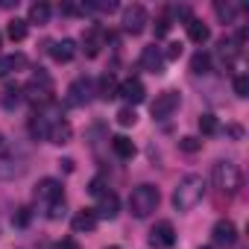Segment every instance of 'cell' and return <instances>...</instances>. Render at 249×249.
Here are the masks:
<instances>
[{"instance_id": "obj_1", "label": "cell", "mask_w": 249, "mask_h": 249, "mask_svg": "<svg viewBox=\"0 0 249 249\" xmlns=\"http://www.w3.org/2000/svg\"><path fill=\"white\" fill-rule=\"evenodd\" d=\"M202 196H205V179L191 173V176L179 179V185L173 191V205H176V211H191L202 202Z\"/></svg>"}, {"instance_id": "obj_2", "label": "cell", "mask_w": 249, "mask_h": 249, "mask_svg": "<svg viewBox=\"0 0 249 249\" xmlns=\"http://www.w3.org/2000/svg\"><path fill=\"white\" fill-rule=\"evenodd\" d=\"M211 179H214V188L226 196H234L243 188V176H240V167L234 161H217L211 170Z\"/></svg>"}, {"instance_id": "obj_3", "label": "cell", "mask_w": 249, "mask_h": 249, "mask_svg": "<svg viewBox=\"0 0 249 249\" xmlns=\"http://www.w3.org/2000/svg\"><path fill=\"white\" fill-rule=\"evenodd\" d=\"M53 94H56V85H53L50 73L41 71V68H38V71L27 79V85H24V97H27L30 103H36V106H47V103L53 100Z\"/></svg>"}, {"instance_id": "obj_4", "label": "cell", "mask_w": 249, "mask_h": 249, "mask_svg": "<svg viewBox=\"0 0 249 249\" xmlns=\"http://www.w3.org/2000/svg\"><path fill=\"white\" fill-rule=\"evenodd\" d=\"M159 199H161L159 188H153V185H138V188L129 194V211L144 220V217H150V214L159 208Z\"/></svg>"}, {"instance_id": "obj_5", "label": "cell", "mask_w": 249, "mask_h": 249, "mask_svg": "<svg viewBox=\"0 0 249 249\" xmlns=\"http://www.w3.org/2000/svg\"><path fill=\"white\" fill-rule=\"evenodd\" d=\"M106 41H108L106 27H103V24H91V27L85 30V36H82V50H85V56H88V59H97L100 50L106 47Z\"/></svg>"}, {"instance_id": "obj_6", "label": "cell", "mask_w": 249, "mask_h": 249, "mask_svg": "<svg viewBox=\"0 0 249 249\" xmlns=\"http://www.w3.org/2000/svg\"><path fill=\"white\" fill-rule=\"evenodd\" d=\"M179 103H182V97H179V91H164V94H159L156 97V103L150 106V111H153V120H167L176 108H179Z\"/></svg>"}, {"instance_id": "obj_7", "label": "cell", "mask_w": 249, "mask_h": 249, "mask_svg": "<svg viewBox=\"0 0 249 249\" xmlns=\"http://www.w3.org/2000/svg\"><path fill=\"white\" fill-rule=\"evenodd\" d=\"M117 97H123V100H126V106L132 108V106H138V103L147 100V88H144L141 79L129 76V79H123V82L117 85Z\"/></svg>"}, {"instance_id": "obj_8", "label": "cell", "mask_w": 249, "mask_h": 249, "mask_svg": "<svg viewBox=\"0 0 249 249\" xmlns=\"http://www.w3.org/2000/svg\"><path fill=\"white\" fill-rule=\"evenodd\" d=\"M147 24H150V18H147V9L141 3H132V6L123 9V27H126V33L138 36V33H144Z\"/></svg>"}, {"instance_id": "obj_9", "label": "cell", "mask_w": 249, "mask_h": 249, "mask_svg": "<svg viewBox=\"0 0 249 249\" xmlns=\"http://www.w3.org/2000/svg\"><path fill=\"white\" fill-rule=\"evenodd\" d=\"M36 199H38V202H44L47 208H50L53 202H62V199H65L62 182H59V179H41V182L36 185Z\"/></svg>"}, {"instance_id": "obj_10", "label": "cell", "mask_w": 249, "mask_h": 249, "mask_svg": "<svg viewBox=\"0 0 249 249\" xmlns=\"http://www.w3.org/2000/svg\"><path fill=\"white\" fill-rule=\"evenodd\" d=\"M97 220H114L120 214V199L114 191H106L103 196H97V208H91Z\"/></svg>"}, {"instance_id": "obj_11", "label": "cell", "mask_w": 249, "mask_h": 249, "mask_svg": "<svg viewBox=\"0 0 249 249\" xmlns=\"http://www.w3.org/2000/svg\"><path fill=\"white\" fill-rule=\"evenodd\" d=\"M150 243H153V246H161V249L173 246V243H176V229H173V223H170V220H159V223L150 229Z\"/></svg>"}, {"instance_id": "obj_12", "label": "cell", "mask_w": 249, "mask_h": 249, "mask_svg": "<svg viewBox=\"0 0 249 249\" xmlns=\"http://www.w3.org/2000/svg\"><path fill=\"white\" fill-rule=\"evenodd\" d=\"M211 237H214V246H234L237 240V226L226 217V220H217L214 229H211Z\"/></svg>"}, {"instance_id": "obj_13", "label": "cell", "mask_w": 249, "mask_h": 249, "mask_svg": "<svg viewBox=\"0 0 249 249\" xmlns=\"http://www.w3.org/2000/svg\"><path fill=\"white\" fill-rule=\"evenodd\" d=\"M68 106H85L88 100H91V79L88 76H79V79H73L71 82V88H68Z\"/></svg>"}, {"instance_id": "obj_14", "label": "cell", "mask_w": 249, "mask_h": 249, "mask_svg": "<svg viewBox=\"0 0 249 249\" xmlns=\"http://www.w3.org/2000/svg\"><path fill=\"white\" fill-rule=\"evenodd\" d=\"M141 68L150 71V73H164V56H161V50L156 44L141 50Z\"/></svg>"}, {"instance_id": "obj_15", "label": "cell", "mask_w": 249, "mask_h": 249, "mask_svg": "<svg viewBox=\"0 0 249 249\" xmlns=\"http://www.w3.org/2000/svg\"><path fill=\"white\" fill-rule=\"evenodd\" d=\"M71 135H73V129H71V123L59 117V120H53V123H50V132H47V141H50V144H59V147H62V144H68V141H71Z\"/></svg>"}, {"instance_id": "obj_16", "label": "cell", "mask_w": 249, "mask_h": 249, "mask_svg": "<svg viewBox=\"0 0 249 249\" xmlns=\"http://www.w3.org/2000/svg\"><path fill=\"white\" fill-rule=\"evenodd\" d=\"M50 56H53V62H71V59L76 56V41H73V38L53 41V44H50Z\"/></svg>"}, {"instance_id": "obj_17", "label": "cell", "mask_w": 249, "mask_h": 249, "mask_svg": "<svg viewBox=\"0 0 249 249\" xmlns=\"http://www.w3.org/2000/svg\"><path fill=\"white\" fill-rule=\"evenodd\" d=\"M185 30H188V38H191L194 44H205V41L211 38V30H208V27H205L199 18H188Z\"/></svg>"}, {"instance_id": "obj_18", "label": "cell", "mask_w": 249, "mask_h": 249, "mask_svg": "<svg viewBox=\"0 0 249 249\" xmlns=\"http://www.w3.org/2000/svg\"><path fill=\"white\" fill-rule=\"evenodd\" d=\"M27 68V56L24 53H12V56H0V76H9L15 71Z\"/></svg>"}, {"instance_id": "obj_19", "label": "cell", "mask_w": 249, "mask_h": 249, "mask_svg": "<svg viewBox=\"0 0 249 249\" xmlns=\"http://www.w3.org/2000/svg\"><path fill=\"white\" fill-rule=\"evenodd\" d=\"M111 150H114V156L123 159V161L135 159V144H132L126 135H114V138H111Z\"/></svg>"}, {"instance_id": "obj_20", "label": "cell", "mask_w": 249, "mask_h": 249, "mask_svg": "<svg viewBox=\"0 0 249 249\" xmlns=\"http://www.w3.org/2000/svg\"><path fill=\"white\" fill-rule=\"evenodd\" d=\"M97 94H100V100H114L117 97V79H114V73H103L100 76Z\"/></svg>"}, {"instance_id": "obj_21", "label": "cell", "mask_w": 249, "mask_h": 249, "mask_svg": "<svg viewBox=\"0 0 249 249\" xmlns=\"http://www.w3.org/2000/svg\"><path fill=\"white\" fill-rule=\"evenodd\" d=\"M50 123H53V120H47L44 114H33V120H30V135H33L36 141H44L47 132H50Z\"/></svg>"}, {"instance_id": "obj_22", "label": "cell", "mask_w": 249, "mask_h": 249, "mask_svg": "<svg viewBox=\"0 0 249 249\" xmlns=\"http://www.w3.org/2000/svg\"><path fill=\"white\" fill-rule=\"evenodd\" d=\"M71 226H73V231H79V234H82V231H94V229H97V217H94V211H79Z\"/></svg>"}, {"instance_id": "obj_23", "label": "cell", "mask_w": 249, "mask_h": 249, "mask_svg": "<svg viewBox=\"0 0 249 249\" xmlns=\"http://www.w3.org/2000/svg\"><path fill=\"white\" fill-rule=\"evenodd\" d=\"M214 12H217V18H220L223 24H234V18H237V6L229 3V0H226V3H223V0H217V3H214Z\"/></svg>"}, {"instance_id": "obj_24", "label": "cell", "mask_w": 249, "mask_h": 249, "mask_svg": "<svg viewBox=\"0 0 249 249\" xmlns=\"http://www.w3.org/2000/svg\"><path fill=\"white\" fill-rule=\"evenodd\" d=\"M50 3H33L30 6V21L27 24H47L50 21Z\"/></svg>"}, {"instance_id": "obj_25", "label": "cell", "mask_w": 249, "mask_h": 249, "mask_svg": "<svg viewBox=\"0 0 249 249\" xmlns=\"http://www.w3.org/2000/svg\"><path fill=\"white\" fill-rule=\"evenodd\" d=\"M173 27V9H161L156 18V38H164Z\"/></svg>"}, {"instance_id": "obj_26", "label": "cell", "mask_w": 249, "mask_h": 249, "mask_svg": "<svg viewBox=\"0 0 249 249\" xmlns=\"http://www.w3.org/2000/svg\"><path fill=\"white\" fill-rule=\"evenodd\" d=\"M191 71H194V73H211V56H208L205 50L194 53V59H191Z\"/></svg>"}, {"instance_id": "obj_27", "label": "cell", "mask_w": 249, "mask_h": 249, "mask_svg": "<svg viewBox=\"0 0 249 249\" xmlns=\"http://www.w3.org/2000/svg\"><path fill=\"white\" fill-rule=\"evenodd\" d=\"M6 33H9V38H12V41H24V38H27V21H21V18H12Z\"/></svg>"}, {"instance_id": "obj_28", "label": "cell", "mask_w": 249, "mask_h": 249, "mask_svg": "<svg viewBox=\"0 0 249 249\" xmlns=\"http://www.w3.org/2000/svg\"><path fill=\"white\" fill-rule=\"evenodd\" d=\"M237 53H240V47H237L234 41H229V38H223V41H220V59H223V62H229V65H231Z\"/></svg>"}, {"instance_id": "obj_29", "label": "cell", "mask_w": 249, "mask_h": 249, "mask_svg": "<svg viewBox=\"0 0 249 249\" xmlns=\"http://www.w3.org/2000/svg\"><path fill=\"white\" fill-rule=\"evenodd\" d=\"M199 129H202V135H214V132H220V123H217L214 114H202L199 117Z\"/></svg>"}, {"instance_id": "obj_30", "label": "cell", "mask_w": 249, "mask_h": 249, "mask_svg": "<svg viewBox=\"0 0 249 249\" xmlns=\"http://www.w3.org/2000/svg\"><path fill=\"white\" fill-rule=\"evenodd\" d=\"M135 120H138V114H135V108H129V106H123V108L117 111V123H120V126H135Z\"/></svg>"}, {"instance_id": "obj_31", "label": "cell", "mask_w": 249, "mask_h": 249, "mask_svg": "<svg viewBox=\"0 0 249 249\" xmlns=\"http://www.w3.org/2000/svg\"><path fill=\"white\" fill-rule=\"evenodd\" d=\"M234 94L243 100V97H249V76L246 73H237L234 76Z\"/></svg>"}, {"instance_id": "obj_32", "label": "cell", "mask_w": 249, "mask_h": 249, "mask_svg": "<svg viewBox=\"0 0 249 249\" xmlns=\"http://www.w3.org/2000/svg\"><path fill=\"white\" fill-rule=\"evenodd\" d=\"M199 147H202V141L194 138V135H185V138L179 141V150H182V153H196Z\"/></svg>"}, {"instance_id": "obj_33", "label": "cell", "mask_w": 249, "mask_h": 249, "mask_svg": "<svg viewBox=\"0 0 249 249\" xmlns=\"http://www.w3.org/2000/svg\"><path fill=\"white\" fill-rule=\"evenodd\" d=\"M59 9H62V15H88L85 3H62Z\"/></svg>"}, {"instance_id": "obj_34", "label": "cell", "mask_w": 249, "mask_h": 249, "mask_svg": "<svg viewBox=\"0 0 249 249\" xmlns=\"http://www.w3.org/2000/svg\"><path fill=\"white\" fill-rule=\"evenodd\" d=\"M106 191H108V188H106V182H103L100 176H97V179H91V185H88V194H91V196H103Z\"/></svg>"}, {"instance_id": "obj_35", "label": "cell", "mask_w": 249, "mask_h": 249, "mask_svg": "<svg viewBox=\"0 0 249 249\" xmlns=\"http://www.w3.org/2000/svg\"><path fill=\"white\" fill-rule=\"evenodd\" d=\"M18 100H21V88L18 85H9L6 88V108H12V103L18 106Z\"/></svg>"}, {"instance_id": "obj_36", "label": "cell", "mask_w": 249, "mask_h": 249, "mask_svg": "<svg viewBox=\"0 0 249 249\" xmlns=\"http://www.w3.org/2000/svg\"><path fill=\"white\" fill-rule=\"evenodd\" d=\"M47 217H50V220H62V217H65V199H62V202H53V205L47 208Z\"/></svg>"}, {"instance_id": "obj_37", "label": "cell", "mask_w": 249, "mask_h": 249, "mask_svg": "<svg viewBox=\"0 0 249 249\" xmlns=\"http://www.w3.org/2000/svg\"><path fill=\"white\" fill-rule=\"evenodd\" d=\"M164 59H179L182 56V44H167V50L161 53Z\"/></svg>"}, {"instance_id": "obj_38", "label": "cell", "mask_w": 249, "mask_h": 249, "mask_svg": "<svg viewBox=\"0 0 249 249\" xmlns=\"http://www.w3.org/2000/svg\"><path fill=\"white\" fill-rule=\"evenodd\" d=\"M56 249H79V243H76L73 237H65V240H62V243H59Z\"/></svg>"}, {"instance_id": "obj_39", "label": "cell", "mask_w": 249, "mask_h": 249, "mask_svg": "<svg viewBox=\"0 0 249 249\" xmlns=\"http://www.w3.org/2000/svg\"><path fill=\"white\" fill-rule=\"evenodd\" d=\"M15 223H18V226H27V223H30V208H21V214H18Z\"/></svg>"}, {"instance_id": "obj_40", "label": "cell", "mask_w": 249, "mask_h": 249, "mask_svg": "<svg viewBox=\"0 0 249 249\" xmlns=\"http://www.w3.org/2000/svg\"><path fill=\"white\" fill-rule=\"evenodd\" d=\"M0 147H3V135H0Z\"/></svg>"}, {"instance_id": "obj_41", "label": "cell", "mask_w": 249, "mask_h": 249, "mask_svg": "<svg viewBox=\"0 0 249 249\" xmlns=\"http://www.w3.org/2000/svg\"><path fill=\"white\" fill-rule=\"evenodd\" d=\"M199 249H211V246H199Z\"/></svg>"}, {"instance_id": "obj_42", "label": "cell", "mask_w": 249, "mask_h": 249, "mask_svg": "<svg viewBox=\"0 0 249 249\" xmlns=\"http://www.w3.org/2000/svg\"><path fill=\"white\" fill-rule=\"evenodd\" d=\"M106 249H117V246H106Z\"/></svg>"}, {"instance_id": "obj_43", "label": "cell", "mask_w": 249, "mask_h": 249, "mask_svg": "<svg viewBox=\"0 0 249 249\" xmlns=\"http://www.w3.org/2000/svg\"><path fill=\"white\" fill-rule=\"evenodd\" d=\"M0 44H3V36H0Z\"/></svg>"}]
</instances>
